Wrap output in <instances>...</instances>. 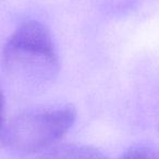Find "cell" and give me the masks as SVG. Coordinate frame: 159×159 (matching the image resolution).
<instances>
[{"label":"cell","mask_w":159,"mask_h":159,"mask_svg":"<svg viewBox=\"0 0 159 159\" xmlns=\"http://www.w3.org/2000/svg\"><path fill=\"white\" fill-rule=\"evenodd\" d=\"M2 60L12 77L33 86L52 82L60 69L50 33L35 20L19 25L3 48Z\"/></svg>","instance_id":"1"},{"label":"cell","mask_w":159,"mask_h":159,"mask_svg":"<svg viewBox=\"0 0 159 159\" xmlns=\"http://www.w3.org/2000/svg\"><path fill=\"white\" fill-rule=\"evenodd\" d=\"M75 119L73 106L23 113L10 124L7 141L21 152H38L59 141L72 128Z\"/></svg>","instance_id":"2"},{"label":"cell","mask_w":159,"mask_h":159,"mask_svg":"<svg viewBox=\"0 0 159 159\" xmlns=\"http://www.w3.org/2000/svg\"><path fill=\"white\" fill-rule=\"evenodd\" d=\"M120 159H158L157 152L147 145H136L129 148Z\"/></svg>","instance_id":"3"},{"label":"cell","mask_w":159,"mask_h":159,"mask_svg":"<svg viewBox=\"0 0 159 159\" xmlns=\"http://www.w3.org/2000/svg\"><path fill=\"white\" fill-rule=\"evenodd\" d=\"M69 159H108V157L97 148L91 146H81L69 150Z\"/></svg>","instance_id":"4"},{"label":"cell","mask_w":159,"mask_h":159,"mask_svg":"<svg viewBox=\"0 0 159 159\" xmlns=\"http://www.w3.org/2000/svg\"><path fill=\"white\" fill-rule=\"evenodd\" d=\"M3 115H5V97L2 91L0 89V131L3 124Z\"/></svg>","instance_id":"5"}]
</instances>
